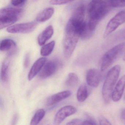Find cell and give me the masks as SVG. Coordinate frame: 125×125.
<instances>
[{"instance_id":"6da1fadb","label":"cell","mask_w":125,"mask_h":125,"mask_svg":"<svg viewBox=\"0 0 125 125\" xmlns=\"http://www.w3.org/2000/svg\"><path fill=\"white\" fill-rule=\"evenodd\" d=\"M111 6L108 1L93 0L88 4V25L90 30L94 31L99 22L110 11Z\"/></svg>"},{"instance_id":"7a4b0ae2","label":"cell","mask_w":125,"mask_h":125,"mask_svg":"<svg viewBox=\"0 0 125 125\" xmlns=\"http://www.w3.org/2000/svg\"><path fill=\"white\" fill-rule=\"evenodd\" d=\"M120 71V66L116 65L107 73L102 89V96L106 104L109 103L112 99L113 88L119 77Z\"/></svg>"},{"instance_id":"3957f363","label":"cell","mask_w":125,"mask_h":125,"mask_svg":"<svg viewBox=\"0 0 125 125\" xmlns=\"http://www.w3.org/2000/svg\"><path fill=\"white\" fill-rule=\"evenodd\" d=\"M20 8H6L0 11V29L2 30L16 22L23 14Z\"/></svg>"},{"instance_id":"277c9868","label":"cell","mask_w":125,"mask_h":125,"mask_svg":"<svg viewBox=\"0 0 125 125\" xmlns=\"http://www.w3.org/2000/svg\"><path fill=\"white\" fill-rule=\"evenodd\" d=\"M125 49V42H122L107 51L102 58L101 71L104 72L121 55Z\"/></svg>"},{"instance_id":"5b68a950","label":"cell","mask_w":125,"mask_h":125,"mask_svg":"<svg viewBox=\"0 0 125 125\" xmlns=\"http://www.w3.org/2000/svg\"><path fill=\"white\" fill-rule=\"evenodd\" d=\"M79 38V36L74 33L65 32L63 48L64 56L66 59L71 57L75 49Z\"/></svg>"},{"instance_id":"8992f818","label":"cell","mask_w":125,"mask_h":125,"mask_svg":"<svg viewBox=\"0 0 125 125\" xmlns=\"http://www.w3.org/2000/svg\"><path fill=\"white\" fill-rule=\"evenodd\" d=\"M125 22V10H123L119 11L110 20L105 29L104 37L108 36Z\"/></svg>"},{"instance_id":"52a82bcc","label":"cell","mask_w":125,"mask_h":125,"mask_svg":"<svg viewBox=\"0 0 125 125\" xmlns=\"http://www.w3.org/2000/svg\"><path fill=\"white\" fill-rule=\"evenodd\" d=\"M37 25V23L35 22L21 23L9 27L7 28V31L10 33H28L33 32Z\"/></svg>"},{"instance_id":"ba28073f","label":"cell","mask_w":125,"mask_h":125,"mask_svg":"<svg viewBox=\"0 0 125 125\" xmlns=\"http://www.w3.org/2000/svg\"><path fill=\"white\" fill-rule=\"evenodd\" d=\"M77 112L74 106L68 105L63 107L58 111L55 115L54 120V125H60L67 117H69Z\"/></svg>"},{"instance_id":"9c48e42d","label":"cell","mask_w":125,"mask_h":125,"mask_svg":"<svg viewBox=\"0 0 125 125\" xmlns=\"http://www.w3.org/2000/svg\"><path fill=\"white\" fill-rule=\"evenodd\" d=\"M58 68V63L55 60L49 61L45 63L39 73V77L45 79L52 76L56 72Z\"/></svg>"},{"instance_id":"30bf717a","label":"cell","mask_w":125,"mask_h":125,"mask_svg":"<svg viewBox=\"0 0 125 125\" xmlns=\"http://www.w3.org/2000/svg\"><path fill=\"white\" fill-rule=\"evenodd\" d=\"M85 6L83 4L79 5L75 9L69 21L74 25H80L85 22Z\"/></svg>"},{"instance_id":"8fae6325","label":"cell","mask_w":125,"mask_h":125,"mask_svg":"<svg viewBox=\"0 0 125 125\" xmlns=\"http://www.w3.org/2000/svg\"><path fill=\"white\" fill-rule=\"evenodd\" d=\"M101 72L97 69H91L88 71L86 74V81L88 85L93 87H97L101 80Z\"/></svg>"},{"instance_id":"7c38bea8","label":"cell","mask_w":125,"mask_h":125,"mask_svg":"<svg viewBox=\"0 0 125 125\" xmlns=\"http://www.w3.org/2000/svg\"><path fill=\"white\" fill-rule=\"evenodd\" d=\"M125 87V74L123 75L117 83L112 95V99L117 102L122 97Z\"/></svg>"},{"instance_id":"4fadbf2b","label":"cell","mask_w":125,"mask_h":125,"mask_svg":"<svg viewBox=\"0 0 125 125\" xmlns=\"http://www.w3.org/2000/svg\"><path fill=\"white\" fill-rule=\"evenodd\" d=\"M71 95L72 92L69 90L64 91L53 94L50 96L47 99V105L48 106L55 105L64 99L68 98Z\"/></svg>"},{"instance_id":"5bb4252c","label":"cell","mask_w":125,"mask_h":125,"mask_svg":"<svg viewBox=\"0 0 125 125\" xmlns=\"http://www.w3.org/2000/svg\"><path fill=\"white\" fill-rule=\"evenodd\" d=\"M46 58L42 57L38 59L35 62L31 69L28 74V79L31 81L34 77L40 73L46 61Z\"/></svg>"},{"instance_id":"9a60e30c","label":"cell","mask_w":125,"mask_h":125,"mask_svg":"<svg viewBox=\"0 0 125 125\" xmlns=\"http://www.w3.org/2000/svg\"><path fill=\"white\" fill-rule=\"evenodd\" d=\"M54 33V28L52 25H49L39 35L38 37V43L40 46L44 45L50 39Z\"/></svg>"},{"instance_id":"2e32d148","label":"cell","mask_w":125,"mask_h":125,"mask_svg":"<svg viewBox=\"0 0 125 125\" xmlns=\"http://www.w3.org/2000/svg\"><path fill=\"white\" fill-rule=\"evenodd\" d=\"M54 10L53 8H49L44 10L39 14L36 17V20L39 22H43L49 20L53 16Z\"/></svg>"},{"instance_id":"e0dca14e","label":"cell","mask_w":125,"mask_h":125,"mask_svg":"<svg viewBox=\"0 0 125 125\" xmlns=\"http://www.w3.org/2000/svg\"><path fill=\"white\" fill-rule=\"evenodd\" d=\"M16 44L14 41L10 39H4L0 42V50L2 52L10 51L11 53H12L16 50Z\"/></svg>"},{"instance_id":"ac0fdd59","label":"cell","mask_w":125,"mask_h":125,"mask_svg":"<svg viewBox=\"0 0 125 125\" xmlns=\"http://www.w3.org/2000/svg\"><path fill=\"white\" fill-rule=\"evenodd\" d=\"M88 94V91L86 85L82 84L79 87L77 93V101L79 102H83L87 99Z\"/></svg>"},{"instance_id":"d6986e66","label":"cell","mask_w":125,"mask_h":125,"mask_svg":"<svg viewBox=\"0 0 125 125\" xmlns=\"http://www.w3.org/2000/svg\"><path fill=\"white\" fill-rule=\"evenodd\" d=\"M46 114V112L43 109L38 110L32 118L30 125H37L42 120Z\"/></svg>"},{"instance_id":"ffe728a7","label":"cell","mask_w":125,"mask_h":125,"mask_svg":"<svg viewBox=\"0 0 125 125\" xmlns=\"http://www.w3.org/2000/svg\"><path fill=\"white\" fill-rule=\"evenodd\" d=\"M10 61L6 59L3 63L1 67V79L3 82L5 83L8 81V69Z\"/></svg>"},{"instance_id":"44dd1931","label":"cell","mask_w":125,"mask_h":125,"mask_svg":"<svg viewBox=\"0 0 125 125\" xmlns=\"http://www.w3.org/2000/svg\"><path fill=\"white\" fill-rule=\"evenodd\" d=\"M79 79L76 74L73 73L69 74L67 79L66 80L65 84L69 87H74L79 84Z\"/></svg>"},{"instance_id":"7402d4cb","label":"cell","mask_w":125,"mask_h":125,"mask_svg":"<svg viewBox=\"0 0 125 125\" xmlns=\"http://www.w3.org/2000/svg\"><path fill=\"white\" fill-rule=\"evenodd\" d=\"M55 46V42L52 41L46 44L42 48L41 54L44 57L49 56L52 52Z\"/></svg>"},{"instance_id":"603a6c76","label":"cell","mask_w":125,"mask_h":125,"mask_svg":"<svg viewBox=\"0 0 125 125\" xmlns=\"http://www.w3.org/2000/svg\"><path fill=\"white\" fill-rule=\"evenodd\" d=\"M114 40L115 42L123 41L125 40V29L117 32L114 35Z\"/></svg>"},{"instance_id":"cb8c5ba5","label":"cell","mask_w":125,"mask_h":125,"mask_svg":"<svg viewBox=\"0 0 125 125\" xmlns=\"http://www.w3.org/2000/svg\"><path fill=\"white\" fill-rule=\"evenodd\" d=\"M111 8H120L125 7V0H109Z\"/></svg>"},{"instance_id":"d4e9b609","label":"cell","mask_w":125,"mask_h":125,"mask_svg":"<svg viewBox=\"0 0 125 125\" xmlns=\"http://www.w3.org/2000/svg\"><path fill=\"white\" fill-rule=\"evenodd\" d=\"M83 122L82 119L75 118L67 123L66 125H82Z\"/></svg>"},{"instance_id":"484cf974","label":"cell","mask_w":125,"mask_h":125,"mask_svg":"<svg viewBox=\"0 0 125 125\" xmlns=\"http://www.w3.org/2000/svg\"><path fill=\"white\" fill-rule=\"evenodd\" d=\"M26 0H11V3L12 5L15 7H19L24 5L26 2Z\"/></svg>"},{"instance_id":"4316f807","label":"cell","mask_w":125,"mask_h":125,"mask_svg":"<svg viewBox=\"0 0 125 125\" xmlns=\"http://www.w3.org/2000/svg\"><path fill=\"white\" fill-rule=\"evenodd\" d=\"M71 2L70 0H51L50 1V4L53 5H62L67 4L69 2Z\"/></svg>"},{"instance_id":"83f0119b","label":"cell","mask_w":125,"mask_h":125,"mask_svg":"<svg viewBox=\"0 0 125 125\" xmlns=\"http://www.w3.org/2000/svg\"><path fill=\"white\" fill-rule=\"evenodd\" d=\"M99 125H112L108 120L103 116L99 118Z\"/></svg>"},{"instance_id":"f1b7e54d","label":"cell","mask_w":125,"mask_h":125,"mask_svg":"<svg viewBox=\"0 0 125 125\" xmlns=\"http://www.w3.org/2000/svg\"><path fill=\"white\" fill-rule=\"evenodd\" d=\"M30 62V57L29 54H27L25 57L24 61V66L25 68H28L29 66Z\"/></svg>"},{"instance_id":"f546056e","label":"cell","mask_w":125,"mask_h":125,"mask_svg":"<svg viewBox=\"0 0 125 125\" xmlns=\"http://www.w3.org/2000/svg\"><path fill=\"white\" fill-rule=\"evenodd\" d=\"M82 125H97V124L93 119H89L83 121Z\"/></svg>"},{"instance_id":"4dcf8cb0","label":"cell","mask_w":125,"mask_h":125,"mask_svg":"<svg viewBox=\"0 0 125 125\" xmlns=\"http://www.w3.org/2000/svg\"><path fill=\"white\" fill-rule=\"evenodd\" d=\"M121 117L122 120L125 123V108L123 109L121 111Z\"/></svg>"},{"instance_id":"1f68e13d","label":"cell","mask_w":125,"mask_h":125,"mask_svg":"<svg viewBox=\"0 0 125 125\" xmlns=\"http://www.w3.org/2000/svg\"><path fill=\"white\" fill-rule=\"evenodd\" d=\"M17 118H18L17 115H16L15 116H14V117L13 118V121H12V124H11V125H16V123H17Z\"/></svg>"},{"instance_id":"d6a6232c","label":"cell","mask_w":125,"mask_h":125,"mask_svg":"<svg viewBox=\"0 0 125 125\" xmlns=\"http://www.w3.org/2000/svg\"><path fill=\"white\" fill-rule=\"evenodd\" d=\"M123 60L124 61H125V53L123 57Z\"/></svg>"},{"instance_id":"836d02e7","label":"cell","mask_w":125,"mask_h":125,"mask_svg":"<svg viewBox=\"0 0 125 125\" xmlns=\"http://www.w3.org/2000/svg\"><path fill=\"white\" fill-rule=\"evenodd\" d=\"M124 101H125V95H124Z\"/></svg>"},{"instance_id":"e575fe53","label":"cell","mask_w":125,"mask_h":125,"mask_svg":"<svg viewBox=\"0 0 125 125\" xmlns=\"http://www.w3.org/2000/svg\"></svg>"}]
</instances>
